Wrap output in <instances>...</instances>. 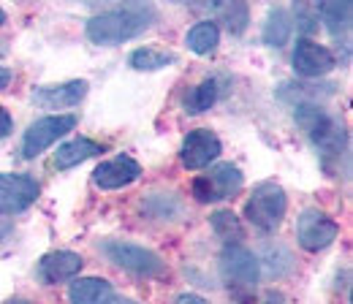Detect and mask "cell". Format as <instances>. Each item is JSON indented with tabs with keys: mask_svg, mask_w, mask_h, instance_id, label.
I'll list each match as a JSON object with an SVG mask.
<instances>
[{
	"mask_svg": "<svg viewBox=\"0 0 353 304\" xmlns=\"http://www.w3.org/2000/svg\"><path fill=\"white\" fill-rule=\"evenodd\" d=\"M294 114H296L299 128L305 130V136L321 150L326 163L332 158L343 155V150H345V128H343V123L337 117H332L318 103H299Z\"/></svg>",
	"mask_w": 353,
	"mask_h": 304,
	"instance_id": "obj_1",
	"label": "cell"
},
{
	"mask_svg": "<svg viewBox=\"0 0 353 304\" xmlns=\"http://www.w3.org/2000/svg\"><path fill=\"white\" fill-rule=\"evenodd\" d=\"M259 259L242 247L239 242L236 245H225L221 253V277L223 283L228 285V291L234 294V299L239 302H250L253 299V291H256V283H259Z\"/></svg>",
	"mask_w": 353,
	"mask_h": 304,
	"instance_id": "obj_2",
	"label": "cell"
},
{
	"mask_svg": "<svg viewBox=\"0 0 353 304\" xmlns=\"http://www.w3.org/2000/svg\"><path fill=\"white\" fill-rule=\"evenodd\" d=\"M147 17L141 11L133 8H120V11H106V14H95L88 22V39L101 46H112V43H123L128 39H136L144 28H147Z\"/></svg>",
	"mask_w": 353,
	"mask_h": 304,
	"instance_id": "obj_3",
	"label": "cell"
},
{
	"mask_svg": "<svg viewBox=\"0 0 353 304\" xmlns=\"http://www.w3.org/2000/svg\"><path fill=\"white\" fill-rule=\"evenodd\" d=\"M285 207H288V199H285V190L277 185V182H261L256 185L253 196L248 199L245 204V217L261 228L266 234L277 231L283 217H285Z\"/></svg>",
	"mask_w": 353,
	"mask_h": 304,
	"instance_id": "obj_4",
	"label": "cell"
},
{
	"mask_svg": "<svg viewBox=\"0 0 353 304\" xmlns=\"http://www.w3.org/2000/svg\"><path fill=\"white\" fill-rule=\"evenodd\" d=\"M101 253L114 266H120L131 274H139V277H163L166 274V261L141 245L109 239V242H101Z\"/></svg>",
	"mask_w": 353,
	"mask_h": 304,
	"instance_id": "obj_5",
	"label": "cell"
},
{
	"mask_svg": "<svg viewBox=\"0 0 353 304\" xmlns=\"http://www.w3.org/2000/svg\"><path fill=\"white\" fill-rule=\"evenodd\" d=\"M242 172L231 163H218L207 176H196L193 179V196L201 204L210 201H221V199H234L242 190Z\"/></svg>",
	"mask_w": 353,
	"mask_h": 304,
	"instance_id": "obj_6",
	"label": "cell"
},
{
	"mask_svg": "<svg viewBox=\"0 0 353 304\" xmlns=\"http://www.w3.org/2000/svg\"><path fill=\"white\" fill-rule=\"evenodd\" d=\"M77 128V117L74 114H52L44 120H36L22 136V158L33 161L44 152L46 147H52L60 136H65L68 130Z\"/></svg>",
	"mask_w": 353,
	"mask_h": 304,
	"instance_id": "obj_7",
	"label": "cell"
},
{
	"mask_svg": "<svg viewBox=\"0 0 353 304\" xmlns=\"http://www.w3.org/2000/svg\"><path fill=\"white\" fill-rule=\"evenodd\" d=\"M340 234V225L321 210H305L299 215L296 223V236H299V245L302 250L307 253H318V250H326Z\"/></svg>",
	"mask_w": 353,
	"mask_h": 304,
	"instance_id": "obj_8",
	"label": "cell"
},
{
	"mask_svg": "<svg viewBox=\"0 0 353 304\" xmlns=\"http://www.w3.org/2000/svg\"><path fill=\"white\" fill-rule=\"evenodd\" d=\"M41 188L28 174H0V215H19L36 204Z\"/></svg>",
	"mask_w": 353,
	"mask_h": 304,
	"instance_id": "obj_9",
	"label": "cell"
},
{
	"mask_svg": "<svg viewBox=\"0 0 353 304\" xmlns=\"http://www.w3.org/2000/svg\"><path fill=\"white\" fill-rule=\"evenodd\" d=\"M223 152L221 139L212 133L210 128H196L190 130L182 141V150H179V158H182V166L190 169V172H199L204 166H210L212 161H218Z\"/></svg>",
	"mask_w": 353,
	"mask_h": 304,
	"instance_id": "obj_10",
	"label": "cell"
},
{
	"mask_svg": "<svg viewBox=\"0 0 353 304\" xmlns=\"http://www.w3.org/2000/svg\"><path fill=\"white\" fill-rule=\"evenodd\" d=\"M337 65V57L321 46V43L310 41V39H299L296 49H294V68L296 74L307 77V79H318V77H326L329 71H334Z\"/></svg>",
	"mask_w": 353,
	"mask_h": 304,
	"instance_id": "obj_11",
	"label": "cell"
},
{
	"mask_svg": "<svg viewBox=\"0 0 353 304\" xmlns=\"http://www.w3.org/2000/svg\"><path fill=\"white\" fill-rule=\"evenodd\" d=\"M139 174H141V166H139L133 158L117 155V158H112V161H103V163L92 172V179H95V185L103 188V190H117V188H125V185L136 182Z\"/></svg>",
	"mask_w": 353,
	"mask_h": 304,
	"instance_id": "obj_12",
	"label": "cell"
},
{
	"mask_svg": "<svg viewBox=\"0 0 353 304\" xmlns=\"http://www.w3.org/2000/svg\"><path fill=\"white\" fill-rule=\"evenodd\" d=\"M82 256L71 253V250H54L46 253L44 259L39 261V277L44 280L46 285H57L65 280H74L82 272Z\"/></svg>",
	"mask_w": 353,
	"mask_h": 304,
	"instance_id": "obj_13",
	"label": "cell"
},
{
	"mask_svg": "<svg viewBox=\"0 0 353 304\" xmlns=\"http://www.w3.org/2000/svg\"><path fill=\"white\" fill-rule=\"evenodd\" d=\"M88 87L90 85L85 79H74V82H65V85L39 87V90H33V101L41 109H71L88 95Z\"/></svg>",
	"mask_w": 353,
	"mask_h": 304,
	"instance_id": "obj_14",
	"label": "cell"
},
{
	"mask_svg": "<svg viewBox=\"0 0 353 304\" xmlns=\"http://www.w3.org/2000/svg\"><path fill=\"white\" fill-rule=\"evenodd\" d=\"M114 296V288L103 277H74L68 288L71 304H106Z\"/></svg>",
	"mask_w": 353,
	"mask_h": 304,
	"instance_id": "obj_15",
	"label": "cell"
},
{
	"mask_svg": "<svg viewBox=\"0 0 353 304\" xmlns=\"http://www.w3.org/2000/svg\"><path fill=\"white\" fill-rule=\"evenodd\" d=\"M98 152H103V147L98 141H92V139H74V141H65V144L57 147L54 166L60 172H65V169H74V166L85 163L90 158H95Z\"/></svg>",
	"mask_w": 353,
	"mask_h": 304,
	"instance_id": "obj_16",
	"label": "cell"
},
{
	"mask_svg": "<svg viewBox=\"0 0 353 304\" xmlns=\"http://www.w3.org/2000/svg\"><path fill=\"white\" fill-rule=\"evenodd\" d=\"M315 11L326 22L332 36L348 33V28H351V0H315Z\"/></svg>",
	"mask_w": 353,
	"mask_h": 304,
	"instance_id": "obj_17",
	"label": "cell"
},
{
	"mask_svg": "<svg viewBox=\"0 0 353 304\" xmlns=\"http://www.w3.org/2000/svg\"><path fill=\"white\" fill-rule=\"evenodd\" d=\"M210 11H212L221 22H225L228 33H234V36L245 33V28H248V22H250L245 0H212V3H210Z\"/></svg>",
	"mask_w": 353,
	"mask_h": 304,
	"instance_id": "obj_18",
	"label": "cell"
},
{
	"mask_svg": "<svg viewBox=\"0 0 353 304\" xmlns=\"http://www.w3.org/2000/svg\"><path fill=\"white\" fill-rule=\"evenodd\" d=\"M185 43H188V49L193 52V54H212L215 49H218V43H221V30H218V25L215 22H196L190 30H188V36H185Z\"/></svg>",
	"mask_w": 353,
	"mask_h": 304,
	"instance_id": "obj_19",
	"label": "cell"
},
{
	"mask_svg": "<svg viewBox=\"0 0 353 304\" xmlns=\"http://www.w3.org/2000/svg\"><path fill=\"white\" fill-rule=\"evenodd\" d=\"M261 39L266 46H285L291 39V17L285 8H272L266 14L264 30H261Z\"/></svg>",
	"mask_w": 353,
	"mask_h": 304,
	"instance_id": "obj_20",
	"label": "cell"
},
{
	"mask_svg": "<svg viewBox=\"0 0 353 304\" xmlns=\"http://www.w3.org/2000/svg\"><path fill=\"white\" fill-rule=\"evenodd\" d=\"M128 63H131L133 71H161V68H169L174 63V54L152 49V46H141V49L131 52Z\"/></svg>",
	"mask_w": 353,
	"mask_h": 304,
	"instance_id": "obj_21",
	"label": "cell"
},
{
	"mask_svg": "<svg viewBox=\"0 0 353 304\" xmlns=\"http://www.w3.org/2000/svg\"><path fill=\"white\" fill-rule=\"evenodd\" d=\"M212 231L221 236L225 245H236V242L245 236L239 217L234 215L231 210H218V212L212 215Z\"/></svg>",
	"mask_w": 353,
	"mask_h": 304,
	"instance_id": "obj_22",
	"label": "cell"
},
{
	"mask_svg": "<svg viewBox=\"0 0 353 304\" xmlns=\"http://www.w3.org/2000/svg\"><path fill=\"white\" fill-rule=\"evenodd\" d=\"M215 101H218V82L215 79H207V82H201V85H196L190 90V95L185 101V109L190 114H201V112L212 109Z\"/></svg>",
	"mask_w": 353,
	"mask_h": 304,
	"instance_id": "obj_23",
	"label": "cell"
},
{
	"mask_svg": "<svg viewBox=\"0 0 353 304\" xmlns=\"http://www.w3.org/2000/svg\"><path fill=\"white\" fill-rule=\"evenodd\" d=\"M11 128H14V120H11V114H8V112L0 106V141H3V139L11 133Z\"/></svg>",
	"mask_w": 353,
	"mask_h": 304,
	"instance_id": "obj_24",
	"label": "cell"
},
{
	"mask_svg": "<svg viewBox=\"0 0 353 304\" xmlns=\"http://www.w3.org/2000/svg\"><path fill=\"white\" fill-rule=\"evenodd\" d=\"M176 304H210L207 299H201V296H196V294H182Z\"/></svg>",
	"mask_w": 353,
	"mask_h": 304,
	"instance_id": "obj_25",
	"label": "cell"
},
{
	"mask_svg": "<svg viewBox=\"0 0 353 304\" xmlns=\"http://www.w3.org/2000/svg\"><path fill=\"white\" fill-rule=\"evenodd\" d=\"M8 82H11V71L0 63V90H3V87H8Z\"/></svg>",
	"mask_w": 353,
	"mask_h": 304,
	"instance_id": "obj_26",
	"label": "cell"
},
{
	"mask_svg": "<svg viewBox=\"0 0 353 304\" xmlns=\"http://www.w3.org/2000/svg\"><path fill=\"white\" fill-rule=\"evenodd\" d=\"M8 231H11V225H8V223H6V220H0V239H3V236H6V234H8Z\"/></svg>",
	"mask_w": 353,
	"mask_h": 304,
	"instance_id": "obj_27",
	"label": "cell"
},
{
	"mask_svg": "<svg viewBox=\"0 0 353 304\" xmlns=\"http://www.w3.org/2000/svg\"><path fill=\"white\" fill-rule=\"evenodd\" d=\"M106 304H139V302H133V299H114V296H112Z\"/></svg>",
	"mask_w": 353,
	"mask_h": 304,
	"instance_id": "obj_28",
	"label": "cell"
},
{
	"mask_svg": "<svg viewBox=\"0 0 353 304\" xmlns=\"http://www.w3.org/2000/svg\"><path fill=\"white\" fill-rule=\"evenodd\" d=\"M264 304H283V296H277V294H272L269 299H266Z\"/></svg>",
	"mask_w": 353,
	"mask_h": 304,
	"instance_id": "obj_29",
	"label": "cell"
},
{
	"mask_svg": "<svg viewBox=\"0 0 353 304\" xmlns=\"http://www.w3.org/2000/svg\"><path fill=\"white\" fill-rule=\"evenodd\" d=\"M3 304H36V302H28V299H8V302Z\"/></svg>",
	"mask_w": 353,
	"mask_h": 304,
	"instance_id": "obj_30",
	"label": "cell"
},
{
	"mask_svg": "<svg viewBox=\"0 0 353 304\" xmlns=\"http://www.w3.org/2000/svg\"><path fill=\"white\" fill-rule=\"evenodd\" d=\"M3 22H6V11L0 8V28H3Z\"/></svg>",
	"mask_w": 353,
	"mask_h": 304,
	"instance_id": "obj_31",
	"label": "cell"
}]
</instances>
